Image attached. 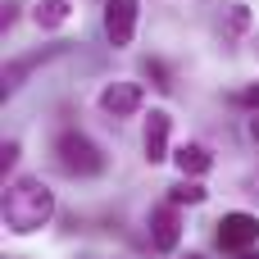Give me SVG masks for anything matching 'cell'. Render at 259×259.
Wrapping results in <instances>:
<instances>
[{
    "label": "cell",
    "instance_id": "9c48e42d",
    "mask_svg": "<svg viewBox=\"0 0 259 259\" xmlns=\"http://www.w3.org/2000/svg\"><path fill=\"white\" fill-rule=\"evenodd\" d=\"M73 18V5L68 0H41L36 9H32V23L36 27H64Z\"/></svg>",
    "mask_w": 259,
    "mask_h": 259
},
{
    "label": "cell",
    "instance_id": "30bf717a",
    "mask_svg": "<svg viewBox=\"0 0 259 259\" xmlns=\"http://www.w3.org/2000/svg\"><path fill=\"white\" fill-rule=\"evenodd\" d=\"M205 196H209V191H205V187H200L196 178H182V182H178V187L168 191V200H173V205H200Z\"/></svg>",
    "mask_w": 259,
    "mask_h": 259
},
{
    "label": "cell",
    "instance_id": "8fae6325",
    "mask_svg": "<svg viewBox=\"0 0 259 259\" xmlns=\"http://www.w3.org/2000/svg\"><path fill=\"white\" fill-rule=\"evenodd\" d=\"M246 27H250V5H232L223 14V36H241Z\"/></svg>",
    "mask_w": 259,
    "mask_h": 259
},
{
    "label": "cell",
    "instance_id": "ba28073f",
    "mask_svg": "<svg viewBox=\"0 0 259 259\" xmlns=\"http://www.w3.org/2000/svg\"><path fill=\"white\" fill-rule=\"evenodd\" d=\"M173 164H178V173H182V178H200V173H209L214 155H209L205 146L187 141V146H178V150H173Z\"/></svg>",
    "mask_w": 259,
    "mask_h": 259
},
{
    "label": "cell",
    "instance_id": "4fadbf2b",
    "mask_svg": "<svg viewBox=\"0 0 259 259\" xmlns=\"http://www.w3.org/2000/svg\"><path fill=\"white\" fill-rule=\"evenodd\" d=\"M237 105H241V109H255V114H259V82H250L246 91H237Z\"/></svg>",
    "mask_w": 259,
    "mask_h": 259
},
{
    "label": "cell",
    "instance_id": "8992f818",
    "mask_svg": "<svg viewBox=\"0 0 259 259\" xmlns=\"http://www.w3.org/2000/svg\"><path fill=\"white\" fill-rule=\"evenodd\" d=\"M150 246H155L159 255H173V250L182 246V214H178L173 200L159 205V209H150Z\"/></svg>",
    "mask_w": 259,
    "mask_h": 259
},
{
    "label": "cell",
    "instance_id": "7a4b0ae2",
    "mask_svg": "<svg viewBox=\"0 0 259 259\" xmlns=\"http://www.w3.org/2000/svg\"><path fill=\"white\" fill-rule=\"evenodd\" d=\"M55 155H59V168L73 173V178H100V173H105L100 146H96L87 132H77V127H64V132L55 137Z\"/></svg>",
    "mask_w": 259,
    "mask_h": 259
},
{
    "label": "cell",
    "instance_id": "3957f363",
    "mask_svg": "<svg viewBox=\"0 0 259 259\" xmlns=\"http://www.w3.org/2000/svg\"><path fill=\"white\" fill-rule=\"evenodd\" d=\"M219 246H223L228 255H246V250H255V246H259V219H255V214H246V209L223 214V219H219Z\"/></svg>",
    "mask_w": 259,
    "mask_h": 259
},
{
    "label": "cell",
    "instance_id": "ac0fdd59",
    "mask_svg": "<svg viewBox=\"0 0 259 259\" xmlns=\"http://www.w3.org/2000/svg\"><path fill=\"white\" fill-rule=\"evenodd\" d=\"M187 259H205V255H187Z\"/></svg>",
    "mask_w": 259,
    "mask_h": 259
},
{
    "label": "cell",
    "instance_id": "5bb4252c",
    "mask_svg": "<svg viewBox=\"0 0 259 259\" xmlns=\"http://www.w3.org/2000/svg\"><path fill=\"white\" fill-rule=\"evenodd\" d=\"M14 159H18V141H5V150H0V164H5V168H9V164H14Z\"/></svg>",
    "mask_w": 259,
    "mask_h": 259
},
{
    "label": "cell",
    "instance_id": "9a60e30c",
    "mask_svg": "<svg viewBox=\"0 0 259 259\" xmlns=\"http://www.w3.org/2000/svg\"><path fill=\"white\" fill-rule=\"evenodd\" d=\"M250 137H255V141H259V114H255V118H250Z\"/></svg>",
    "mask_w": 259,
    "mask_h": 259
},
{
    "label": "cell",
    "instance_id": "7c38bea8",
    "mask_svg": "<svg viewBox=\"0 0 259 259\" xmlns=\"http://www.w3.org/2000/svg\"><path fill=\"white\" fill-rule=\"evenodd\" d=\"M141 73H146V77H150L159 91H168V87H173V82H168V68H164V59H146V64H141Z\"/></svg>",
    "mask_w": 259,
    "mask_h": 259
},
{
    "label": "cell",
    "instance_id": "52a82bcc",
    "mask_svg": "<svg viewBox=\"0 0 259 259\" xmlns=\"http://www.w3.org/2000/svg\"><path fill=\"white\" fill-rule=\"evenodd\" d=\"M168 137H173V118H168L164 109H150L146 132H141V146H146V159H150V164L173 159V155H168Z\"/></svg>",
    "mask_w": 259,
    "mask_h": 259
},
{
    "label": "cell",
    "instance_id": "277c9868",
    "mask_svg": "<svg viewBox=\"0 0 259 259\" xmlns=\"http://www.w3.org/2000/svg\"><path fill=\"white\" fill-rule=\"evenodd\" d=\"M137 18H141V0H105V36H109L114 50L132 46Z\"/></svg>",
    "mask_w": 259,
    "mask_h": 259
},
{
    "label": "cell",
    "instance_id": "6da1fadb",
    "mask_svg": "<svg viewBox=\"0 0 259 259\" xmlns=\"http://www.w3.org/2000/svg\"><path fill=\"white\" fill-rule=\"evenodd\" d=\"M50 219H55V191H50L41 178L23 173V178H14V182L5 187V228H9L14 237H32V232H41Z\"/></svg>",
    "mask_w": 259,
    "mask_h": 259
},
{
    "label": "cell",
    "instance_id": "5b68a950",
    "mask_svg": "<svg viewBox=\"0 0 259 259\" xmlns=\"http://www.w3.org/2000/svg\"><path fill=\"white\" fill-rule=\"evenodd\" d=\"M141 105H146V87L141 82H109L100 91V109L109 118H132V114H141Z\"/></svg>",
    "mask_w": 259,
    "mask_h": 259
},
{
    "label": "cell",
    "instance_id": "e0dca14e",
    "mask_svg": "<svg viewBox=\"0 0 259 259\" xmlns=\"http://www.w3.org/2000/svg\"><path fill=\"white\" fill-rule=\"evenodd\" d=\"M237 259H259V255H255V250H246V255H237Z\"/></svg>",
    "mask_w": 259,
    "mask_h": 259
},
{
    "label": "cell",
    "instance_id": "2e32d148",
    "mask_svg": "<svg viewBox=\"0 0 259 259\" xmlns=\"http://www.w3.org/2000/svg\"><path fill=\"white\" fill-rule=\"evenodd\" d=\"M250 196H259V168H255V178H250Z\"/></svg>",
    "mask_w": 259,
    "mask_h": 259
}]
</instances>
